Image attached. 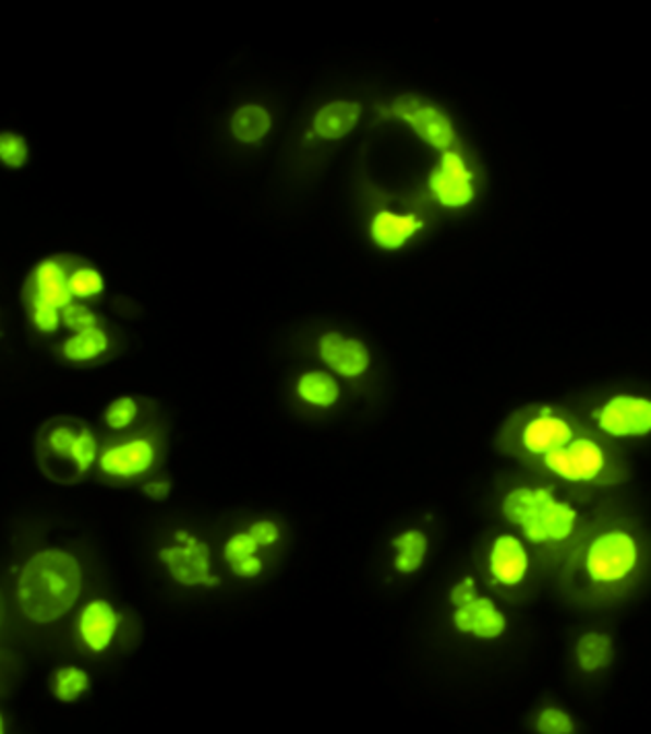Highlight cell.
Segmentation results:
<instances>
[{"instance_id":"cell-37","label":"cell","mask_w":651,"mask_h":734,"mask_svg":"<svg viewBox=\"0 0 651 734\" xmlns=\"http://www.w3.org/2000/svg\"><path fill=\"white\" fill-rule=\"evenodd\" d=\"M0 734H4V718L0 714Z\"/></svg>"},{"instance_id":"cell-36","label":"cell","mask_w":651,"mask_h":734,"mask_svg":"<svg viewBox=\"0 0 651 734\" xmlns=\"http://www.w3.org/2000/svg\"><path fill=\"white\" fill-rule=\"evenodd\" d=\"M4 619H7V606H4V599H2V592H0V631L4 627Z\"/></svg>"},{"instance_id":"cell-38","label":"cell","mask_w":651,"mask_h":734,"mask_svg":"<svg viewBox=\"0 0 651 734\" xmlns=\"http://www.w3.org/2000/svg\"><path fill=\"white\" fill-rule=\"evenodd\" d=\"M0 335H2V333H0Z\"/></svg>"},{"instance_id":"cell-18","label":"cell","mask_w":651,"mask_h":734,"mask_svg":"<svg viewBox=\"0 0 651 734\" xmlns=\"http://www.w3.org/2000/svg\"><path fill=\"white\" fill-rule=\"evenodd\" d=\"M530 567V557L520 539L514 534H502L495 539L489 553V571L495 582L503 586H518L523 582Z\"/></svg>"},{"instance_id":"cell-9","label":"cell","mask_w":651,"mask_h":734,"mask_svg":"<svg viewBox=\"0 0 651 734\" xmlns=\"http://www.w3.org/2000/svg\"><path fill=\"white\" fill-rule=\"evenodd\" d=\"M576 435V428L567 417L558 414L553 407H539L518 428V444L528 456L542 460L565 448Z\"/></svg>"},{"instance_id":"cell-33","label":"cell","mask_w":651,"mask_h":734,"mask_svg":"<svg viewBox=\"0 0 651 734\" xmlns=\"http://www.w3.org/2000/svg\"><path fill=\"white\" fill-rule=\"evenodd\" d=\"M479 597V588H477V580L472 576H465L460 582L454 583L449 590V604L462 606V604L470 603L472 599Z\"/></svg>"},{"instance_id":"cell-23","label":"cell","mask_w":651,"mask_h":734,"mask_svg":"<svg viewBox=\"0 0 651 734\" xmlns=\"http://www.w3.org/2000/svg\"><path fill=\"white\" fill-rule=\"evenodd\" d=\"M296 393L301 402L314 409H333L340 400V384L333 374L312 370L298 377Z\"/></svg>"},{"instance_id":"cell-20","label":"cell","mask_w":651,"mask_h":734,"mask_svg":"<svg viewBox=\"0 0 651 734\" xmlns=\"http://www.w3.org/2000/svg\"><path fill=\"white\" fill-rule=\"evenodd\" d=\"M391 549L396 551L394 569L400 576H412L427 559L429 537L421 528H407L391 539Z\"/></svg>"},{"instance_id":"cell-1","label":"cell","mask_w":651,"mask_h":734,"mask_svg":"<svg viewBox=\"0 0 651 734\" xmlns=\"http://www.w3.org/2000/svg\"><path fill=\"white\" fill-rule=\"evenodd\" d=\"M85 586V571L73 551L46 546L32 553L21 567L15 597L23 617L52 625L75 609Z\"/></svg>"},{"instance_id":"cell-12","label":"cell","mask_w":651,"mask_h":734,"mask_svg":"<svg viewBox=\"0 0 651 734\" xmlns=\"http://www.w3.org/2000/svg\"><path fill=\"white\" fill-rule=\"evenodd\" d=\"M600 432L613 437H635L651 432V400L643 396L618 395L592 413Z\"/></svg>"},{"instance_id":"cell-22","label":"cell","mask_w":651,"mask_h":734,"mask_svg":"<svg viewBox=\"0 0 651 734\" xmlns=\"http://www.w3.org/2000/svg\"><path fill=\"white\" fill-rule=\"evenodd\" d=\"M273 129V116L261 104L240 106L229 122L233 139L242 145H258Z\"/></svg>"},{"instance_id":"cell-28","label":"cell","mask_w":651,"mask_h":734,"mask_svg":"<svg viewBox=\"0 0 651 734\" xmlns=\"http://www.w3.org/2000/svg\"><path fill=\"white\" fill-rule=\"evenodd\" d=\"M99 453H101V440L95 433L94 428L89 423H81V432H79V440H76L75 450V481L87 477L89 472L95 471L97 460H99Z\"/></svg>"},{"instance_id":"cell-2","label":"cell","mask_w":651,"mask_h":734,"mask_svg":"<svg viewBox=\"0 0 651 734\" xmlns=\"http://www.w3.org/2000/svg\"><path fill=\"white\" fill-rule=\"evenodd\" d=\"M73 254L46 256L23 281L21 302L29 328L41 339H55L62 330V308L73 302L69 296V268Z\"/></svg>"},{"instance_id":"cell-24","label":"cell","mask_w":651,"mask_h":734,"mask_svg":"<svg viewBox=\"0 0 651 734\" xmlns=\"http://www.w3.org/2000/svg\"><path fill=\"white\" fill-rule=\"evenodd\" d=\"M145 414V405L136 396L124 395L113 398L101 413V425L110 435L136 432Z\"/></svg>"},{"instance_id":"cell-14","label":"cell","mask_w":651,"mask_h":734,"mask_svg":"<svg viewBox=\"0 0 651 734\" xmlns=\"http://www.w3.org/2000/svg\"><path fill=\"white\" fill-rule=\"evenodd\" d=\"M317 356L340 377L359 380L372 368V353L363 340L342 333H324L317 340Z\"/></svg>"},{"instance_id":"cell-29","label":"cell","mask_w":651,"mask_h":734,"mask_svg":"<svg viewBox=\"0 0 651 734\" xmlns=\"http://www.w3.org/2000/svg\"><path fill=\"white\" fill-rule=\"evenodd\" d=\"M60 321H62V330H67L69 335L92 330V328L108 324L106 318L95 310V305L81 302H71L69 305H64Z\"/></svg>"},{"instance_id":"cell-30","label":"cell","mask_w":651,"mask_h":734,"mask_svg":"<svg viewBox=\"0 0 651 734\" xmlns=\"http://www.w3.org/2000/svg\"><path fill=\"white\" fill-rule=\"evenodd\" d=\"M534 731L539 734H576V720L558 706H544L534 718Z\"/></svg>"},{"instance_id":"cell-11","label":"cell","mask_w":651,"mask_h":734,"mask_svg":"<svg viewBox=\"0 0 651 734\" xmlns=\"http://www.w3.org/2000/svg\"><path fill=\"white\" fill-rule=\"evenodd\" d=\"M635 564H637L635 541L627 532L620 530L602 534L590 549L586 559L588 574L598 583L618 582L627 578Z\"/></svg>"},{"instance_id":"cell-21","label":"cell","mask_w":651,"mask_h":734,"mask_svg":"<svg viewBox=\"0 0 651 734\" xmlns=\"http://www.w3.org/2000/svg\"><path fill=\"white\" fill-rule=\"evenodd\" d=\"M106 293V279L101 270L83 256L73 254V263L69 268V296L73 302L95 305Z\"/></svg>"},{"instance_id":"cell-7","label":"cell","mask_w":651,"mask_h":734,"mask_svg":"<svg viewBox=\"0 0 651 734\" xmlns=\"http://www.w3.org/2000/svg\"><path fill=\"white\" fill-rule=\"evenodd\" d=\"M79 419L73 417H52L41 423L36 437V454L39 467L55 481H75V450L79 432Z\"/></svg>"},{"instance_id":"cell-8","label":"cell","mask_w":651,"mask_h":734,"mask_svg":"<svg viewBox=\"0 0 651 734\" xmlns=\"http://www.w3.org/2000/svg\"><path fill=\"white\" fill-rule=\"evenodd\" d=\"M429 194L437 205L449 210L465 208L477 196L474 171L466 164L465 155L458 149L442 153L427 178Z\"/></svg>"},{"instance_id":"cell-25","label":"cell","mask_w":651,"mask_h":734,"mask_svg":"<svg viewBox=\"0 0 651 734\" xmlns=\"http://www.w3.org/2000/svg\"><path fill=\"white\" fill-rule=\"evenodd\" d=\"M92 687V677L85 669L75 666V664H64L55 671L50 678V689L52 696L57 697L62 703H73L76 699L85 696Z\"/></svg>"},{"instance_id":"cell-13","label":"cell","mask_w":651,"mask_h":734,"mask_svg":"<svg viewBox=\"0 0 651 734\" xmlns=\"http://www.w3.org/2000/svg\"><path fill=\"white\" fill-rule=\"evenodd\" d=\"M122 625V615L108 599H92L76 615L75 634L81 646L94 654H104L112 648Z\"/></svg>"},{"instance_id":"cell-10","label":"cell","mask_w":651,"mask_h":734,"mask_svg":"<svg viewBox=\"0 0 651 734\" xmlns=\"http://www.w3.org/2000/svg\"><path fill=\"white\" fill-rule=\"evenodd\" d=\"M542 467L565 481H594L606 469V453L590 435H576L565 448L544 456Z\"/></svg>"},{"instance_id":"cell-5","label":"cell","mask_w":651,"mask_h":734,"mask_svg":"<svg viewBox=\"0 0 651 734\" xmlns=\"http://www.w3.org/2000/svg\"><path fill=\"white\" fill-rule=\"evenodd\" d=\"M157 559L168 569L169 578L182 588L221 586V578L213 569L210 546L188 528H178L173 532V543L161 546Z\"/></svg>"},{"instance_id":"cell-34","label":"cell","mask_w":651,"mask_h":734,"mask_svg":"<svg viewBox=\"0 0 651 734\" xmlns=\"http://www.w3.org/2000/svg\"><path fill=\"white\" fill-rule=\"evenodd\" d=\"M229 569H231V574L236 578L254 580V578H258L262 571H264V559H262L261 555H254L250 559H243L240 564L229 565Z\"/></svg>"},{"instance_id":"cell-3","label":"cell","mask_w":651,"mask_h":734,"mask_svg":"<svg viewBox=\"0 0 651 734\" xmlns=\"http://www.w3.org/2000/svg\"><path fill=\"white\" fill-rule=\"evenodd\" d=\"M503 516L523 530L530 543L565 541L576 528L577 512L558 502L551 488L511 490L502 504Z\"/></svg>"},{"instance_id":"cell-26","label":"cell","mask_w":651,"mask_h":734,"mask_svg":"<svg viewBox=\"0 0 651 734\" xmlns=\"http://www.w3.org/2000/svg\"><path fill=\"white\" fill-rule=\"evenodd\" d=\"M577 664L583 673H595L611 664L613 660V641L602 634H586L577 641Z\"/></svg>"},{"instance_id":"cell-32","label":"cell","mask_w":651,"mask_h":734,"mask_svg":"<svg viewBox=\"0 0 651 734\" xmlns=\"http://www.w3.org/2000/svg\"><path fill=\"white\" fill-rule=\"evenodd\" d=\"M245 530L250 532V537L256 541V545L261 549H270V546L277 545L280 537H282L279 525L275 520H268V518L254 520Z\"/></svg>"},{"instance_id":"cell-19","label":"cell","mask_w":651,"mask_h":734,"mask_svg":"<svg viewBox=\"0 0 651 734\" xmlns=\"http://www.w3.org/2000/svg\"><path fill=\"white\" fill-rule=\"evenodd\" d=\"M361 104L351 99H336L322 106L312 118L310 139L340 141L354 131L361 120Z\"/></svg>"},{"instance_id":"cell-27","label":"cell","mask_w":651,"mask_h":734,"mask_svg":"<svg viewBox=\"0 0 651 734\" xmlns=\"http://www.w3.org/2000/svg\"><path fill=\"white\" fill-rule=\"evenodd\" d=\"M32 147L25 134L11 129L0 131V168L20 171L29 164Z\"/></svg>"},{"instance_id":"cell-17","label":"cell","mask_w":651,"mask_h":734,"mask_svg":"<svg viewBox=\"0 0 651 734\" xmlns=\"http://www.w3.org/2000/svg\"><path fill=\"white\" fill-rule=\"evenodd\" d=\"M423 229L425 219L419 213H398L391 208L375 210L370 221L373 244L384 250H400Z\"/></svg>"},{"instance_id":"cell-31","label":"cell","mask_w":651,"mask_h":734,"mask_svg":"<svg viewBox=\"0 0 651 734\" xmlns=\"http://www.w3.org/2000/svg\"><path fill=\"white\" fill-rule=\"evenodd\" d=\"M258 553H261V546L256 545V541L250 537L248 530H238L225 541L224 559L227 565L240 564L243 559H250Z\"/></svg>"},{"instance_id":"cell-15","label":"cell","mask_w":651,"mask_h":734,"mask_svg":"<svg viewBox=\"0 0 651 734\" xmlns=\"http://www.w3.org/2000/svg\"><path fill=\"white\" fill-rule=\"evenodd\" d=\"M113 349H116V335L108 324L83 333H71L64 339L55 342V356L58 361L73 368L95 365L110 358Z\"/></svg>"},{"instance_id":"cell-35","label":"cell","mask_w":651,"mask_h":734,"mask_svg":"<svg viewBox=\"0 0 651 734\" xmlns=\"http://www.w3.org/2000/svg\"><path fill=\"white\" fill-rule=\"evenodd\" d=\"M143 493L153 502H164V500H168L169 493H171V481L164 479V477L147 479L145 485H143Z\"/></svg>"},{"instance_id":"cell-16","label":"cell","mask_w":651,"mask_h":734,"mask_svg":"<svg viewBox=\"0 0 651 734\" xmlns=\"http://www.w3.org/2000/svg\"><path fill=\"white\" fill-rule=\"evenodd\" d=\"M456 631L479 640H497L507 629V619L489 597H477L470 603L456 606L451 613Z\"/></svg>"},{"instance_id":"cell-4","label":"cell","mask_w":651,"mask_h":734,"mask_svg":"<svg viewBox=\"0 0 651 734\" xmlns=\"http://www.w3.org/2000/svg\"><path fill=\"white\" fill-rule=\"evenodd\" d=\"M161 456V437L150 430L110 435L101 442L95 471L110 483H134L157 471Z\"/></svg>"},{"instance_id":"cell-6","label":"cell","mask_w":651,"mask_h":734,"mask_svg":"<svg viewBox=\"0 0 651 734\" xmlns=\"http://www.w3.org/2000/svg\"><path fill=\"white\" fill-rule=\"evenodd\" d=\"M384 118H394L407 124L423 143L435 152L446 153L458 147V132L442 108L419 95L405 94L379 108Z\"/></svg>"}]
</instances>
